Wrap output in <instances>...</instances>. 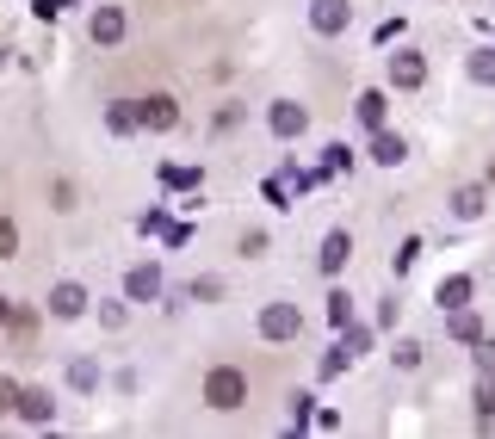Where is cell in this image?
<instances>
[{
  "label": "cell",
  "mask_w": 495,
  "mask_h": 439,
  "mask_svg": "<svg viewBox=\"0 0 495 439\" xmlns=\"http://www.w3.org/2000/svg\"><path fill=\"white\" fill-rule=\"evenodd\" d=\"M205 403H211L217 415H236V408L248 403V372H236V366H217V372L205 377Z\"/></svg>",
  "instance_id": "obj_1"
},
{
  "label": "cell",
  "mask_w": 495,
  "mask_h": 439,
  "mask_svg": "<svg viewBox=\"0 0 495 439\" xmlns=\"http://www.w3.org/2000/svg\"><path fill=\"white\" fill-rule=\"evenodd\" d=\"M260 335L267 340H297L304 335V309L297 304H267L260 309Z\"/></svg>",
  "instance_id": "obj_2"
},
{
  "label": "cell",
  "mask_w": 495,
  "mask_h": 439,
  "mask_svg": "<svg viewBox=\"0 0 495 439\" xmlns=\"http://www.w3.org/2000/svg\"><path fill=\"white\" fill-rule=\"evenodd\" d=\"M137 124L142 131H174L180 124V100L174 93H149V100H137Z\"/></svg>",
  "instance_id": "obj_3"
},
{
  "label": "cell",
  "mask_w": 495,
  "mask_h": 439,
  "mask_svg": "<svg viewBox=\"0 0 495 439\" xmlns=\"http://www.w3.org/2000/svg\"><path fill=\"white\" fill-rule=\"evenodd\" d=\"M44 309H50L56 322H74V316L87 309V285H74V278H63V285H50V298H44Z\"/></svg>",
  "instance_id": "obj_4"
},
{
  "label": "cell",
  "mask_w": 495,
  "mask_h": 439,
  "mask_svg": "<svg viewBox=\"0 0 495 439\" xmlns=\"http://www.w3.org/2000/svg\"><path fill=\"white\" fill-rule=\"evenodd\" d=\"M310 25H316L322 37H341L354 25V6H347V0H310Z\"/></svg>",
  "instance_id": "obj_5"
},
{
  "label": "cell",
  "mask_w": 495,
  "mask_h": 439,
  "mask_svg": "<svg viewBox=\"0 0 495 439\" xmlns=\"http://www.w3.org/2000/svg\"><path fill=\"white\" fill-rule=\"evenodd\" d=\"M13 415H19L25 427H50V421H56V403H50V390H19Z\"/></svg>",
  "instance_id": "obj_6"
},
{
  "label": "cell",
  "mask_w": 495,
  "mask_h": 439,
  "mask_svg": "<svg viewBox=\"0 0 495 439\" xmlns=\"http://www.w3.org/2000/svg\"><path fill=\"white\" fill-rule=\"evenodd\" d=\"M422 81H427V63L415 56V50H396V56H390V87H403V93H415Z\"/></svg>",
  "instance_id": "obj_7"
},
{
  "label": "cell",
  "mask_w": 495,
  "mask_h": 439,
  "mask_svg": "<svg viewBox=\"0 0 495 439\" xmlns=\"http://www.w3.org/2000/svg\"><path fill=\"white\" fill-rule=\"evenodd\" d=\"M347 260H354V236H347V229H328V236H322V254H316V267L328 272V278H335V272L347 267Z\"/></svg>",
  "instance_id": "obj_8"
},
{
  "label": "cell",
  "mask_w": 495,
  "mask_h": 439,
  "mask_svg": "<svg viewBox=\"0 0 495 439\" xmlns=\"http://www.w3.org/2000/svg\"><path fill=\"white\" fill-rule=\"evenodd\" d=\"M124 298L131 304H155L161 298V267H131L124 272Z\"/></svg>",
  "instance_id": "obj_9"
},
{
  "label": "cell",
  "mask_w": 495,
  "mask_h": 439,
  "mask_svg": "<svg viewBox=\"0 0 495 439\" xmlns=\"http://www.w3.org/2000/svg\"><path fill=\"white\" fill-rule=\"evenodd\" d=\"M267 124H273V136H285V142H291V136H304L310 112H304V105H291V100H279L273 112H267Z\"/></svg>",
  "instance_id": "obj_10"
},
{
  "label": "cell",
  "mask_w": 495,
  "mask_h": 439,
  "mask_svg": "<svg viewBox=\"0 0 495 439\" xmlns=\"http://www.w3.org/2000/svg\"><path fill=\"white\" fill-rule=\"evenodd\" d=\"M87 32H93V44H106V50H112V44H124V13H118V6H100Z\"/></svg>",
  "instance_id": "obj_11"
},
{
  "label": "cell",
  "mask_w": 495,
  "mask_h": 439,
  "mask_svg": "<svg viewBox=\"0 0 495 439\" xmlns=\"http://www.w3.org/2000/svg\"><path fill=\"white\" fill-rule=\"evenodd\" d=\"M403 155H409V142H403V136H390V131L372 136V161H378V168H396Z\"/></svg>",
  "instance_id": "obj_12"
},
{
  "label": "cell",
  "mask_w": 495,
  "mask_h": 439,
  "mask_svg": "<svg viewBox=\"0 0 495 439\" xmlns=\"http://www.w3.org/2000/svg\"><path fill=\"white\" fill-rule=\"evenodd\" d=\"M384 93H359V124H365V131H384Z\"/></svg>",
  "instance_id": "obj_13"
},
{
  "label": "cell",
  "mask_w": 495,
  "mask_h": 439,
  "mask_svg": "<svg viewBox=\"0 0 495 439\" xmlns=\"http://www.w3.org/2000/svg\"><path fill=\"white\" fill-rule=\"evenodd\" d=\"M106 124H112L118 136L137 131V100H112V105H106Z\"/></svg>",
  "instance_id": "obj_14"
},
{
  "label": "cell",
  "mask_w": 495,
  "mask_h": 439,
  "mask_svg": "<svg viewBox=\"0 0 495 439\" xmlns=\"http://www.w3.org/2000/svg\"><path fill=\"white\" fill-rule=\"evenodd\" d=\"M440 304H446V309H464V304H471V278H464V272L440 285Z\"/></svg>",
  "instance_id": "obj_15"
},
{
  "label": "cell",
  "mask_w": 495,
  "mask_h": 439,
  "mask_svg": "<svg viewBox=\"0 0 495 439\" xmlns=\"http://www.w3.org/2000/svg\"><path fill=\"white\" fill-rule=\"evenodd\" d=\"M452 210H459V217H483V186H459V192H452Z\"/></svg>",
  "instance_id": "obj_16"
},
{
  "label": "cell",
  "mask_w": 495,
  "mask_h": 439,
  "mask_svg": "<svg viewBox=\"0 0 495 439\" xmlns=\"http://www.w3.org/2000/svg\"><path fill=\"white\" fill-rule=\"evenodd\" d=\"M452 335H459V340H471V346H477V340H483V322H477L471 309H452Z\"/></svg>",
  "instance_id": "obj_17"
},
{
  "label": "cell",
  "mask_w": 495,
  "mask_h": 439,
  "mask_svg": "<svg viewBox=\"0 0 495 439\" xmlns=\"http://www.w3.org/2000/svg\"><path fill=\"white\" fill-rule=\"evenodd\" d=\"M69 384H74V390H93V384H100V366H93V359H74V366H69Z\"/></svg>",
  "instance_id": "obj_18"
},
{
  "label": "cell",
  "mask_w": 495,
  "mask_h": 439,
  "mask_svg": "<svg viewBox=\"0 0 495 439\" xmlns=\"http://www.w3.org/2000/svg\"><path fill=\"white\" fill-rule=\"evenodd\" d=\"M328 322H335V328H347V322H354V298H347V291H335V298H328Z\"/></svg>",
  "instance_id": "obj_19"
},
{
  "label": "cell",
  "mask_w": 495,
  "mask_h": 439,
  "mask_svg": "<svg viewBox=\"0 0 495 439\" xmlns=\"http://www.w3.org/2000/svg\"><path fill=\"white\" fill-rule=\"evenodd\" d=\"M161 180H168V186H180V192H192L205 173H199V168H161Z\"/></svg>",
  "instance_id": "obj_20"
},
{
  "label": "cell",
  "mask_w": 495,
  "mask_h": 439,
  "mask_svg": "<svg viewBox=\"0 0 495 439\" xmlns=\"http://www.w3.org/2000/svg\"><path fill=\"white\" fill-rule=\"evenodd\" d=\"M13 254H19V223L0 217V260H13Z\"/></svg>",
  "instance_id": "obj_21"
},
{
  "label": "cell",
  "mask_w": 495,
  "mask_h": 439,
  "mask_svg": "<svg viewBox=\"0 0 495 439\" xmlns=\"http://www.w3.org/2000/svg\"><path fill=\"white\" fill-rule=\"evenodd\" d=\"M477 421H495V384L490 377L477 384Z\"/></svg>",
  "instance_id": "obj_22"
},
{
  "label": "cell",
  "mask_w": 495,
  "mask_h": 439,
  "mask_svg": "<svg viewBox=\"0 0 495 439\" xmlns=\"http://www.w3.org/2000/svg\"><path fill=\"white\" fill-rule=\"evenodd\" d=\"M347 366H354V353H347V346H335V353L322 359V377H341V372H347Z\"/></svg>",
  "instance_id": "obj_23"
},
{
  "label": "cell",
  "mask_w": 495,
  "mask_h": 439,
  "mask_svg": "<svg viewBox=\"0 0 495 439\" xmlns=\"http://www.w3.org/2000/svg\"><path fill=\"white\" fill-rule=\"evenodd\" d=\"M396 366L415 372V366H422V340H403V346H396Z\"/></svg>",
  "instance_id": "obj_24"
},
{
  "label": "cell",
  "mask_w": 495,
  "mask_h": 439,
  "mask_svg": "<svg viewBox=\"0 0 495 439\" xmlns=\"http://www.w3.org/2000/svg\"><path fill=\"white\" fill-rule=\"evenodd\" d=\"M32 13H37V19H50V25H56V19L69 13V0H32Z\"/></svg>",
  "instance_id": "obj_25"
},
{
  "label": "cell",
  "mask_w": 495,
  "mask_h": 439,
  "mask_svg": "<svg viewBox=\"0 0 495 439\" xmlns=\"http://www.w3.org/2000/svg\"><path fill=\"white\" fill-rule=\"evenodd\" d=\"M471 74H477V81H495V50H483V56L471 63Z\"/></svg>",
  "instance_id": "obj_26"
},
{
  "label": "cell",
  "mask_w": 495,
  "mask_h": 439,
  "mask_svg": "<svg viewBox=\"0 0 495 439\" xmlns=\"http://www.w3.org/2000/svg\"><path fill=\"white\" fill-rule=\"evenodd\" d=\"M341 168H354V155H347V142H335V149H328V173H341Z\"/></svg>",
  "instance_id": "obj_27"
},
{
  "label": "cell",
  "mask_w": 495,
  "mask_h": 439,
  "mask_svg": "<svg viewBox=\"0 0 495 439\" xmlns=\"http://www.w3.org/2000/svg\"><path fill=\"white\" fill-rule=\"evenodd\" d=\"M13 403H19V384H13V377H0V415H13Z\"/></svg>",
  "instance_id": "obj_28"
},
{
  "label": "cell",
  "mask_w": 495,
  "mask_h": 439,
  "mask_svg": "<svg viewBox=\"0 0 495 439\" xmlns=\"http://www.w3.org/2000/svg\"><path fill=\"white\" fill-rule=\"evenodd\" d=\"M477 366H483V372H495V340H477Z\"/></svg>",
  "instance_id": "obj_29"
},
{
  "label": "cell",
  "mask_w": 495,
  "mask_h": 439,
  "mask_svg": "<svg viewBox=\"0 0 495 439\" xmlns=\"http://www.w3.org/2000/svg\"><path fill=\"white\" fill-rule=\"evenodd\" d=\"M6 322H13V298L0 291V328H6Z\"/></svg>",
  "instance_id": "obj_30"
}]
</instances>
